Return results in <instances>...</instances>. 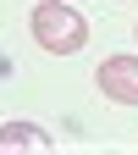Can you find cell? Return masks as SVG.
Returning a JSON list of instances; mask_svg holds the SVG:
<instances>
[{"mask_svg":"<svg viewBox=\"0 0 138 155\" xmlns=\"http://www.w3.org/2000/svg\"><path fill=\"white\" fill-rule=\"evenodd\" d=\"M133 33H138V28H133Z\"/></svg>","mask_w":138,"mask_h":155,"instance_id":"4","label":"cell"},{"mask_svg":"<svg viewBox=\"0 0 138 155\" xmlns=\"http://www.w3.org/2000/svg\"><path fill=\"white\" fill-rule=\"evenodd\" d=\"M0 150H50V133L33 122H6L0 127Z\"/></svg>","mask_w":138,"mask_h":155,"instance_id":"3","label":"cell"},{"mask_svg":"<svg viewBox=\"0 0 138 155\" xmlns=\"http://www.w3.org/2000/svg\"><path fill=\"white\" fill-rule=\"evenodd\" d=\"M28 28L39 39V50H50V55H77L88 45V17L72 11L66 0H39L28 11Z\"/></svg>","mask_w":138,"mask_h":155,"instance_id":"1","label":"cell"},{"mask_svg":"<svg viewBox=\"0 0 138 155\" xmlns=\"http://www.w3.org/2000/svg\"><path fill=\"white\" fill-rule=\"evenodd\" d=\"M94 89L116 105H138V55H105L94 72Z\"/></svg>","mask_w":138,"mask_h":155,"instance_id":"2","label":"cell"}]
</instances>
